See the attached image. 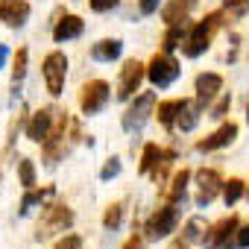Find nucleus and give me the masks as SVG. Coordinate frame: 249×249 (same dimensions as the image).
Returning <instances> with one entry per match:
<instances>
[{"label":"nucleus","mask_w":249,"mask_h":249,"mask_svg":"<svg viewBox=\"0 0 249 249\" xmlns=\"http://www.w3.org/2000/svg\"><path fill=\"white\" fill-rule=\"evenodd\" d=\"M246 199H249V188H246Z\"/></svg>","instance_id":"obj_40"},{"label":"nucleus","mask_w":249,"mask_h":249,"mask_svg":"<svg viewBox=\"0 0 249 249\" xmlns=\"http://www.w3.org/2000/svg\"><path fill=\"white\" fill-rule=\"evenodd\" d=\"M159 3H161V0H138V6H141L144 15H153V12L159 9Z\"/></svg>","instance_id":"obj_35"},{"label":"nucleus","mask_w":249,"mask_h":249,"mask_svg":"<svg viewBox=\"0 0 249 249\" xmlns=\"http://www.w3.org/2000/svg\"><path fill=\"white\" fill-rule=\"evenodd\" d=\"M56 249H82V237H79V234H65V237L56 243Z\"/></svg>","instance_id":"obj_32"},{"label":"nucleus","mask_w":249,"mask_h":249,"mask_svg":"<svg viewBox=\"0 0 249 249\" xmlns=\"http://www.w3.org/2000/svg\"><path fill=\"white\" fill-rule=\"evenodd\" d=\"M153 106H156V94H150V91L138 94V97H135V103L126 108V114H123V129H126V132H138L144 123L150 120Z\"/></svg>","instance_id":"obj_5"},{"label":"nucleus","mask_w":249,"mask_h":249,"mask_svg":"<svg viewBox=\"0 0 249 249\" xmlns=\"http://www.w3.org/2000/svg\"><path fill=\"white\" fill-rule=\"evenodd\" d=\"M240 196H243V182H240V179L223 182V202H226V205H234Z\"/></svg>","instance_id":"obj_25"},{"label":"nucleus","mask_w":249,"mask_h":249,"mask_svg":"<svg viewBox=\"0 0 249 249\" xmlns=\"http://www.w3.org/2000/svg\"><path fill=\"white\" fill-rule=\"evenodd\" d=\"M188 182H191V170H188V167L176 170V173L170 176L167 188H164V199H167V202H176V199H182V196H185V188H188Z\"/></svg>","instance_id":"obj_17"},{"label":"nucleus","mask_w":249,"mask_h":249,"mask_svg":"<svg viewBox=\"0 0 249 249\" xmlns=\"http://www.w3.org/2000/svg\"><path fill=\"white\" fill-rule=\"evenodd\" d=\"M182 41H185V27L182 24H173V27H167V33L161 38V50L164 53H173L176 47H182Z\"/></svg>","instance_id":"obj_23"},{"label":"nucleus","mask_w":249,"mask_h":249,"mask_svg":"<svg viewBox=\"0 0 249 249\" xmlns=\"http://www.w3.org/2000/svg\"><path fill=\"white\" fill-rule=\"evenodd\" d=\"M237 229H240L237 214H229V217H223L220 223H214V226L202 234V246H205V249H220L231 234H237Z\"/></svg>","instance_id":"obj_9"},{"label":"nucleus","mask_w":249,"mask_h":249,"mask_svg":"<svg viewBox=\"0 0 249 249\" xmlns=\"http://www.w3.org/2000/svg\"><path fill=\"white\" fill-rule=\"evenodd\" d=\"M199 111H202L199 103H185V108H182L179 117H176V123H179V129H182V132H191L196 123H199Z\"/></svg>","instance_id":"obj_21"},{"label":"nucleus","mask_w":249,"mask_h":249,"mask_svg":"<svg viewBox=\"0 0 249 249\" xmlns=\"http://www.w3.org/2000/svg\"><path fill=\"white\" fill-rule=\"evenodd\" d=\"M18 176H21V185L24 188H36V167L30 159H21L18 161Z\"/></svg>","instance_id":"obj_28"},{"label":"nucleus","mask_w":249,"mask_h":249,"mask_svg":"<svg viewBox=\"0 0 249 249\" xmlns=\"http://www.w3.org/2000/svg\"><path fill=\"white\" fill-rule=\"evenodd\" d=\"M88 3H91L94 12H108V9H114L120 3V0H88Z\"/></svg>","instance_id":"obj_34"},{"label":"nucleus","mask_w":249,"mask_h":249,"mask_svg":"<svg viewBox=\"0 0 249 249\" xmlns=\"http://www.w3.org/2000/svg\"><path fill=\"white\" fill-rule=\"evenodd\" d=\"M202 226H205L202 217H191L188 226H185V231H182V240H185V243H191V240H202V234H199Z\"/></svg>","instance_id":"obj_29"},{"label":"nucleus","mask_w":249,"mask_h":249,"mask_svg":"<svg viewBox=\"0 0 249 249\" xmlns=\"http://www.w3.org/2000/svg\"><path fill=\"white\" fill-rule=\"evenodd\" d=\"M106 103H108V82L91 79V82L82 85V91H79V108H82V114H97Z\"/></svg>","instance_id":"obj_7"},{"label":"nucleus","mask_w":249,"mask_h":249,"mask_svg":"<svg viewBox=\"0 0 249 249\" xmlns=\"http://www.w3.org/2000/svg\"><path fill=\"white\" fill-rule=\"evenodd\" d=\"M41 73H44V85L53 97L62 94L65 88V76H68V56L62 50H53L44 56V65H41Z\"/></svg>","instance_id":"obj_3"},{"label":"nucleus","mask_w":249,"mask_h":249,"mask_svg":"<svg viewBox=\"0 0 249 249\" xmlns=\"http://www.w3.org/2000/svg\"><path fill=\"white\" fill-rule=\"evenodd\" d=\"M161 156H164V150H161L159 144H147V147H144V153H141L138 173H153V170H156V164L161 161Z\"/></svg>","instance_id":"obj_22"},{"label":"nucleus","mask_w":249,"mask_h":249,"mask_svg":"<svg viewBox=\"0 0 249 249\" xmlns=\"http://www.w3.org/2000/svg\"><path fill=\"white\" fill-rule=\"evenodd\" d=\"M117 173H120V159H114V156H111V159L103 164L100 179H103V182H108V179H111V176H117Z\"/></svg>","instance_id":"obj_30"},{"label":"nucleus","mask_w":249,"mask_h":249,"mask_svg":"<svg viewBox=\"0 0 249 249\" xmlns=\"http://www.w3.org/2000/svg\"><path fill=\"white\" fill-rule=\"evenodd\" d=\"M176 223H179V211H176L173 202H167V205H161V208L147 220V237H150V240L167 237V234L176 229Z\"/></svg>","instance_id":"obj_8"},{"label":"nucleus","mask_w":249,"mask_h":249,"mask_svg":"<svg viewBox=\"0 0 249 249\" xmlns=\"http://www.w3.org/2000/svg\"><path fill=\"white\" fill-rule=\"evenodd\" d=\"M194 6H196V0H167V3L161 6V21H164L167 27L185 24L188 15L194 12Z\"/></svg>","instance_id":"obj_14"},{"label":"nucleus","mask_w":249,"mask_h":249,"mask_svg":"<svg viewBox=\"0 0 249 249\" xmlns=\"http://www.w3.org/2000/svg\"><path fill=\"white\" fill-rule=\"evenodd\" d=\"M56 111H59V108H53V106H44V108H38V111L30 117V123H27V138H30V141L41 144V141L50 135V129H53V120H56Z\"/></svg>","instance_id":"obj_11"},{"label":"nucleus","mask_w":249,"mask_h":249,"mask_svg":"<svg viewBox=\"0 0 249 249\" xmlns=\"http://www.w3.org/2000/svg\"><path fill=\"white\" fill-rule=\"evenodd\" d=\"M82 30H85V24H82V18H79V15H65V18H59V21H56V27H53V38L62 44V41L79 38V36H82Z\"/></svg>","instance_id":"obj_16"},{"label":"nucleus","mask_w":249,"mask_h":249,"mask_svg":"<svg viewBox=\"0 0 249 249\" xmlns=\"http://www.w3.org/2000/svg\"><path fill=\"white\" fill-rule=\"evenodd\" d=\"M226 6H229V9H234L237 15H243V12L249 9V0H226Z\"/></svg>","instance_id":"obj_36"},{"label":"nucleus","mask_w":249,"mask_h":249,"mask_svg":"<svg viewBox=\"0 0 249 249\" xmlns=\"http://www.w3.org/2000/svg\"><path fill=\"white\" fill-rule=\"evenodd\" d=\"M71 226H73V211H71L68 205H62V202H50V205H44V211H41L36 237H38V240H47V237H53L56 231H68Z\"/></svg>","instance_id":"obj_2"},{"label":"nucleus","mask_w":249,"mask_h":249,"mask_svg":"<svg viewBox=\"0 0 249 249\" xmlns=\"http://www.w3.org/2000/svg\"><path fill=\"white\" fill-rule=\"evenodd\" d=\"M27 59H30L27 47H18V53H15V65H12V85H15V88L24 82V73H27Z\"/></svg>","instance_id":"obj_24"},{"label":"nucleus","mask_w":249,"mask_h":249,"mask_svg":"<svg viewBox=\"0 0 249 249\" xmlns=\"http://www.w3.org/2000/svg\"><path fill=\"white\" fill-rule=\"evenodd\" d=\"M229 106H231V97H229V94H223V97H220V103L211 108V114H208V117H217V120H220V117H226Z\"/></svg>","instance_id":"obj_31"},{"label":"nucleus","mask_w":249,"mask_h":249,"mask_svg":"<svg viewBox=\"0 0 249 249\" xmlns=\"http://www.w3.org/2000/svg\"><path fill=\"white\" fill-rule=\"evenodd\" d=\"M6 59H9V47H6V44H0V68L6 65Z\"/></svg>","instance_id":"obj_38"},{"label":"nucleus","mask_w":249,"mask_h":249,"mask_svg":"<svg viewBox=\"0 0 249 249\" xmlns=\"http://www.w3.org/2000/svg\"><path fill=\"white\" fill-rule=\"evenodd\" d=\"M220 88H223V76H220V73H199V76H196V103L205 108V106L217 97Z\"/></svg>","instance_id":"obj_15"},{"label":"nucleus","mask_w":249,"mask_h":249,"mask_svg":"<svg viewBox=\"0 0 249 249\" xmlns=\"http://www.w3.org/2000/svg\"><path fill=\"white\" fill-rule=\"evenodd\" d=\"M53 194H56V188H53V185H47V188H27V194H24V199H21L18 211H21V214H27L33 205H38V202L50 199Z\"/></svg>","instance_id":"obj_20"},{"label":"nucleus","mask_w":249,"mask_h":249,"mask_svg":"<svg viewBox=\"0 0 249 249\" xmlns=\"http://www.w3.org/2000/svg\"><path fill=\"white\" fill-rule=\"evenodd\" d=\"M223 12H211V15H205L188 36H185V41H182V53L188 56V59H196V56H202L208 47H211V41H214V36H217V30L223 27Z\"/></svg>","instance_id":"obj_1"},{"label":"nucleus","mask_w":249,"mask_h":249,"mask_svg":"<svg viewBox=\"0 0 249 249\" xmlns=\"http://www.w3.org/2000/svg\"><path fill=\"white\" fill-rule=\"evenodd\" d=\"M30 18V3L27 0H0V21L6 27H24Z\"/></svg>","instance_id":"obj_13"},{"label":"nucleus","mask_w":249,"mask_h":249,"mask_svg":"<svg viewBox=\"0 0 249 249\" xmlns=\"http://www.w3.org/2000/svg\"><path fill=\"white\" fill-rule=\"evenodd\" d=\"M176 161V150H164V156H161V161L156 164V170H153V176H156V185H161L164 182V176H167V170H170V164Z\"/></svg>","instance_id":"obj_27"},{"label":"nucleus","mask_w":249,"mask_h":249,"mask_svg":"<svg viewBox=\"0 0 249 249\" xmlns=\"http://www.w3.org/2000/svg\"><path fill=\"white\" fill-rule=\"evenodd\" d=\"M196 185H199V191H196V205H211L214 202V196L217 194H223V179H220V173L217 170H196Z\"/></svg>","instance_id":"obj_10"},{"label":"nucleus","mask_w":249,"mask_h":249,"mask_svg":"<svg viewBox=\"0 0 249 249\" xmlns=\"http://www.w3.org/2000/svg\"><path fill=\"white\" fill-rule=\"evenodd\" d=\"M234 243H237V249H249V223L237 229V234H234Z\"/></svg>","instance_id":"obj_33"},{"label":"nucleus","mask_w":249,"mask_h":249,"mask_svg":"<svg viewBox=\"0 0 249 249\" xmlns=\"http://www.w3.org/2000/svg\"><path fill=\"white\" fill-rule=\"evenodd\" d=\"M144 76H147V68H144L138 59H129L126 65L120 68V79H117V100H129V97L141 88Z\"/></svg>","instance_id":"obj_6"},{"label":"nucleus","mask_w":249,"mask_h":249,"mask_svg":"<svg viewBox=\"0 0 249 249\" xmlns=\"http://www.w3.org/2000/svg\"><path fill=\"white\" fill-rule=\"evenodd\" d=\"M120 223H123V202H111V205L106 208V214H103V226L114 231Z\"/></svg>","instance_id":"obj_26"},{"label":"nucleus","mask_w":249,"mask_h":249,"mask_svg":"<svg viewBox=\"0 0 249 249\" xmlns=\"http://www.w3.org/2000/svg\"><path fill=\"white\" fill-rule=\"evenodd\" d=\"M237 138V123H223V126L217 132H211L208 138L196 141V153H211V150H220V147H229L231 141Z\"/></svg>","instance_id":"obj_12"},{"label":"nucleus","mask_w":249,"mask_h":249,"mask_svg":"<svg viewBox=\"0 0 249 249\" xmlns=\"http://www.w3.org/2000/svg\"><path fill=\"white\" fill-rule=\"evenodd\" d=\"M246 120H249V106H246Z\"/></svg>","instance_id":"obj_39"},{"label":"nucleus","mask_w":249,"mask_h":249,"mask_svg":"<svg viewBox=\"0 0 249 249\" xmlns=\"http://www.w3.org/2000/svg\"><path fill=\"white\" fill-rule=\"evenodd\" d=\"M123 249H144V240H141L138 234H132L126 243H123Z\"/></svg>","instance_id":"obj_37"},{"label":"nucleus","mask_w":249,"mask_h":249,"mask_svg":"<svg viewBox=\"0 0 249 249\" xmlns=\"http://www.w3.org/2000/svg\"><path fill=\"white\" fill-rule=\"evenodd\" d=\"M185 103H188V100H161V103H159V111H156V114H159V123H161L164 129H173V126H176V117H179V111L185 108Z\"/></svg>","instance_id":"obj_18"},{"label":"nucleus","mask_w":249,"mask_h":249,"mask_svg":"<svg viewBox=\"0 0 249 249\" xmlns=\"http://www.w3.org/2000/svg\"><path fill=\"white\" fill-rule=\"evenodd\" d=\"M176 76H179V62L170 56V53H156L153 59H150V65H147V79L156 85V88H167V85H173L176 82Z\"/></svg>","instance_id":"obj_4"},{"label":"nucleus","mask_w":249,"mask_h":249,"mask_svg":"<svg viewBox=\"0 0 249 249\" xmlns=\"http://www.w3.org/2000/svg\"><path fill=\"white\" fill-rule=\"evenodd\" d=\"M120 50H123V44L117 38H103L91 47V59L94 62H114L120 56Z\"/></svg>","instance_id":"obj_19"}]
</instances>
